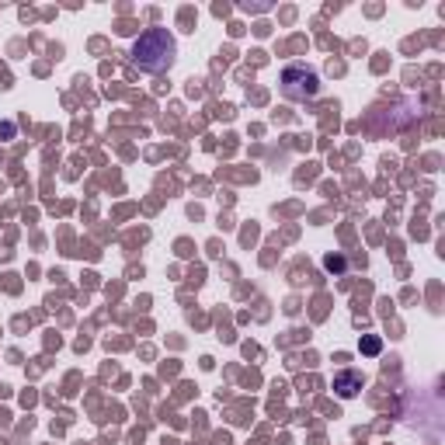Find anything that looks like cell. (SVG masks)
<instances>
[{"label": "cell", "instance_id": "1", "mask_svg": "<svg viewBox=\"0 0 445 445\" xmlns=\"http://www.w3.org/2000/svg\"><path fill=\"white\" fill-rule=\"evenodd\" d=\"M174 53H178V42L167 28H150V32H143L132 49H129V60L136 70L143 73H161L174 63Z\"/></svg>", "mask_w": 445, "mask_h": 445}, {"label": "cell", "instance_id": "2", "mask_svg": "<svg viewBox=\"0 0 445 445\" xmlns=\"http://www.w3.org/2000/svg\"><path fill=\"white\" fill-rule=\"evenodd\" d=\"M282 94H285L289 101H310V98H317V94H320V77H317V70L307 66V63H289V66L282 70Z\"/></svg>", "mask_w": 445, "mask_h": 445}, {"label": "cell", "instance_id": "3", "mask_svg": "<svg viewBox=\"0 0 445 445\" xmlns=\"http://www.w3.org/2000/svg\"><path fill=\"white\" fill-rule=\"evenodd\" d=\"M358 390H362V372H355V369H345V372H338V376H334V393H338V397L352 400Z\"/></svg>", "mask_w": 445, "mask_h": 445}, {"label": "cell", "instance_id": "4", "mask_svg": "<svg viewBox=\"0 0 445 445\" xmlns=\"http://www.w3.org/2000/svg\"><path fill=\"white\" fill-rule=\"evenodd\" d=\"M379 348H383L379 338H362V352H365V355H379Z\"/></svg>", "mask_w": 445, "mask_h": 445}, {"label": "cell", "instance_id": "5", "mask_svg": "<svg viewBox=\"0 0 445 445\" xmlns=\"http://www.w3.org/2000/svg\"><path fill=\"white\" fill-rule=\"evenodd\" d=\"M11 132H15V125H11V122H8V125H0V136H11Z\"/></svg>", "mask_w": 445, "mask_h": 445}]
</instances>
